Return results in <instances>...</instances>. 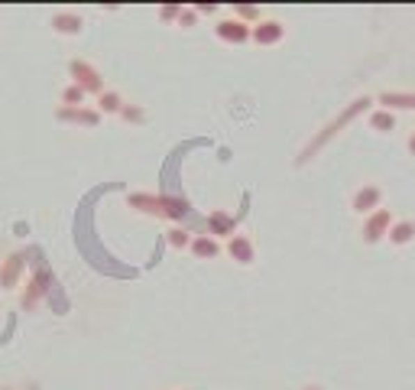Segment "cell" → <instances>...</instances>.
<instances>
[{"instance_id":"cell-23","label":"cell","mask_w":415,"mask_h":390,"mask_svg":"<svg viewBox=\"0 0 415 390\" xmlns=\"http://www.w3.org/2000/svg\"><path fill=\"white\" fill-rule=\"evenodd\" d=\"M179 13H182V7H162V10H159V17H162V20H175Z\"/></svg>"},{"instance_id":"cell-18","label":"cell","mask_w":415,"mask_h":390,"mask_svg":"<svg viewBox=\"0 0 415 390\" xmlns=\"http://www.w3.org/2000/svg\"><path fill=\"white\" fill-rule=\"evenodd\" d=\"M370 127H373V130H393V127H396V117H393V111H386V107H383V111H373V114H370Z\"/></svg>"},{"instance_id":"cell-12","label":"cell","mask_w":415,"mask_h":390,"mask_svg":"<svg viewBox=\"0 0 415 390\" xmlns=\"http://www.w3.org/2000/svg\"><path fill=\"white\" fill-rule=\"evenodd\" d=\"M208 228H211V234H224V238H234L237 218H234V215H227V211H211V215H208Z\"/></svg>"},{"instance_id":"cell-16","label":"cell","mask_w":415,"mask_h":390,"mask_svg":"<svg viewBox=\"0 0 415 390\" xmlns=\"http://www.w3.org/2000/svg\"><path fill=\"white\" fill-rule=\"evenodd\" d=\"M120 107L123 101L117 91H101L97 95V114H120Z\"/></svg>"},{"instance_id":"cell-26","label":"cell","mask_w":415,"mask_h":390,"mask_svg":"<svg viewBox=\"0 0 415 390\" xmlns=\"http://www.w3.org/2000/svg\"><path fill=\"white\" fill-rule=\"evenodd\" d=\"M305 390H321V387H315V384H308V387H305Z\"/></svg>"},{"instance_id":"cell-3","label":"cell","mask_w":415,"mask_h":390,"mask_svg":"<svg viewBox=\"0 0 415 390\" xmlns=\"http://www.w3.org/2000/svg\"><path fill=\"white\" fill-rule=\"evenodd\" d=\"M68 75H72V85H78L85 95H101L104 91L101 72H97L91 62H85V59H75V62L68 66Z\"/></svg>"},{"instance_id":"cell-11","label":"cell","mask_w":415,"mask_h":390,"mask_svg":"<svg viewBox=\"0 0 415 390\" xmlns=\"http://www.w3.org/2000/svg\"><path fill=\"white\" fill-rule=\"evenodd\" d=\"M227 254L237 260V264H253V241L244 238V234H234L227 241Z\"/></svg>"},{"instance_id":"cell-6","label":"cell","mask_w":415,"mask_h":390,"mask_svg":"<svg viewBox=\"0 0 415 390\" xmlns=\"http://www.w3.org/2000/svg\"><path fill=\"white\" fill-rule=\"evenodd\" d=\"M56 117L65 121V124H81V127H97V121H101L95 107H58Z\"/></svg>"},{"instance_id":"cell-19","label":"cell","mask_w":415,"mask_h":390,"mask_svg":"<svg viewBox=\"0 0 415 390\" xmlns=\"http://www.w3.org/2000/svg\"><path fill=\"white\" fill-rule=\"evenodd\" d=\"M62 105L65 107H81L85 105V91H81L78 85H68L65 91H62Z\"/></svg>"},{"instance_id":"cell-14","label":"cell","mask_w":415,"mask_h":390,"mask_svg":"<svg viewBox=\"0 0 415 390\" xmlns=\"http://www.w3.org/2000/svg\"><path fill=\"white\" fill-rule=\"evenodd\" d=\"M191 254L195 257H201V260H211V257H217L221 254V248H217V241L211 238V234H198V238H191Z\"/></svg>"},{"instance_id":"cell-10","label":"cell","mask_w":415,"mask_h":390,"mask_svg":"<svg viewBox=\"0 0 415 390\" xmlns=\"http://www.w3.org/2000/svg\"><path fill=\"white\" fill-rule=\"evenodd\" d=\"M379 199H383V195H379L377 186H363V189L354 195L350 209L357 211V215H373V211H377V205H379Z\"/></svg>"},{"instance_id":"cell-17","label":"cell","mask_w":415,"mask_h":390,"mask_svg":"<svg viewBox=\"0 0 415 390\" xmlns=\"http://www.w3.org/2000/svg\"><path fill=\"white\" fill-rule=\"evenodd\" d=\"M412 238H415V225H412V221H399V225L389 228V241H393V244H409Z\"/></svg>"},{"instance_id":"cell-15","label":"cell","mask_w":415,"mask_h":390,"mask_svg":"<svg viewBox=\"0 0 415 390\" xmlns=\"http://www.w3.org/2000/svg\"><path fill=\"white\" fill-rule=\"evenodd\" d=\"M379 105L389 107H402V111H415V91H386V95L379 98Z\"/></svg>"},{"instance_id":"cell-9","label":"cell","mask_w":415,"mask_h":390,"mask_svg":"<svg viewBox=\"0 0 415 390\" xmlns=\"http://www.w3.org/2000/svg\"><path fill=\"white\" fill-rule=\"evenodd\" d=\"M214 33L224 39V43H246V39H250V27L240 23V20H221L214 27Z\"/></svg>"},{"instance_id":"cell-25","label":"cell","mask_w":415,"mask_h":390,"mask_svg":"<svg viewBox=\"0 0 415 390\" xmlns=\"http://www.w3.org/2000/svg\"><path fill=\"white\" fill-rule=\"evenodd\" d=\"M409 150L415 153V133H412V137H409Z\"/></svg>"},{"instance_id":"cell-20","label":"cell","mask_w":415,"mask_h":390,"mask_svg":"<svg viewBox=\"0 0 415 390\" xmlns=\"http://www.w3.org/2000/svg\"><path fill=\"white\" fill-rule=\"evenodd\" d=\"M120 117L123 121H130V124H143V121H146V111H143V107H133V105H123Z\"/></svg>"},{"instance_id":"cell-7","label":"cell","mask_w":415,"mask_h":390,"mask_svg":"<svg viewBox=\"0 0 415 390\" xmlns=\"http://www.w3.org/2000/svg\"><path fill=\"white\" fill-rule=\"evenodd\" d=\"M285 33L283 23H276V20H263V23H256V27H250V39H256L260 46H273V43H279Z\"/></svg>"},{"instance_id":"cell-2","label":"cell","mask_w":415,"mask_h":390,"mask_svg":"<svg viewBox=\"0 0 415 390\" xmlns=\"http://www.w3.org/2000/svg\"><path fill=\"white\" fill-rule=\"evenodd\" d=\"M130 209L143 211V215H156V218H169V221L191 218V205L185 199H175V195H150V192H133V195H130Z\"/></svg>"},{"instance_id":"cell-5","label":"cell","mask_w":415,"mask_h":390,"mask_svg":"<svg viewBox=\"0 0 415 390\" xmlns=\"http://www.w3.org/2000/svg\"><path fill=\"white\" fill-rule=\"evenodd\" d=\"M389 228H393V215H389L386 209H377L363 221V241H367V244H377L383 234H389Z\"/></svg>"},{"instance_id":"cell-13","label":"cell","mask_w":415,"mask_h":390,"mask_svg":"<svg viewBox=\"0 0 415 390\" xmlns=\"http://www.w3.org/2000/svg\"><path fill=\"white\" fill-rule=\"evenodd\" d=\"M81 27H85V23H81L78 13H56V17H52V29L62 33V36H75V33H81Z\"/></svg>"},{"instance_id":"cell-4","label":"cell","mask_w":415,"mask_h":390,"mask_svg":"<svg viewBox=\"0 0 415 390\" xmlns=\"http://www.w3.org/2000/svg\"><path fill=\"white\" fill-rule=\"evenodd\" d=\"M46 293H49V270L39 267L36 273H33V280L26 283V290H23V309H36Z\"/></svg>"},{"instance_id":"cell-22","label":"cell","mask_w":415,"mask_h":390,"mask_svg":"<svg viewBox=\"0 0 415 390\" xmlns=\"http://www.w3.org/2000/svg\"><path fill=\"white\" fill-rule=\"evenodd\" d=\"M260 17V7H237V20L246 23V20H256Z\"/></svg>"},{"instance_id":"cell-24","label":"cell","mask_w":415,"mask_h":390,"mask_svg":"<svg viewBox=\"0 0 415 390\" xmlns=\"http://www.w3.org/2000/svg\"><path fill=\"white\" fill-rule=\"evenodd\" d=\"M195 17H198L195 10H182V13H179V20H182V23H189V27L195 23Z\"/></svg>"},{"instance_id":"cell-1","label":"cell","mask_w":415,"mask_h":390,"mask_svg":"<svg viewBox=\"0 0 415 390\" xmlns=\"http://www.w3.org/2000/svg\"><path fill=\"white\" fill-rule=\"evenodd\" d=\"M370 105H373V101H370L367 95H363V98H354V101H350V105L344 107V111H338V117H331L328 124L321 127V130L315 133V137H311L308 143H305V150L299 153V160H295V163H299V166H305V163H308L318 150H324V147H328V143L334 140V137H338V133L344 130V127H347L350 121H357V117L363 114V111H367Z\"/></svg>"},{"instance_id":"cell-21","label":"cell","mask_w":415,"mask_h":390,"mask_svg":"<svg viewBox=\"0 0 415 390\" xmlns=\"http://www.w3.org/2000/svg\"><path fill=\"white\" fill-rule=\"evenodd\" d=\"M169 244H172V248H189V244H191V238H189V231H185V228H172L169 231Z\"/></svg>"},{"instance_id":"cell-8","label":"cell","mask_w":415,"mask_h":390,"mask_svg":"<svg viewBox=\"0 0 415 390\" xmlns=\"http://www.w3.org/2000/svg\"><path fill=\"white\" fill-rule=\"evenodd\" d=\"M26 254H10L3 264H0V286H7V290H13V286L19 283V273H23V267H26Z\"/></svg>"}]
</instances>
